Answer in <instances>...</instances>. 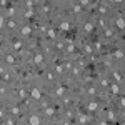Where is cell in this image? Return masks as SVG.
Returning <instances> with one entry per match:
<instances>
[{"mask_svg":"<svg viewBox=\"0 0 125 125\" xmlns=\"http://www.w3.org/2000/svg\"><path fill=\"white\" fill-rule=\"evenodd\" d=\"M27 122H29L30 125H40V122H42V120H40L39 115H30V118L27 120Z\"/></svg>","mask_w":125,"mask_h":125,"instance_id":"1","label":"cell"},{"mask_svg":"<svg viewBox=\"0 0 125 125\" xmlns=\"http://www.w3.org/2000/svg\"><path fill=\"white\" fill-rule=\"evenodd\" d=\"M20 33H22L23 37H29L30 33H32V27H29V25H23V27L20 29Z\"/></svg>","mask_w":125,"mask_h":125,"instance_id":"2","label":"cell"},{"mask_svg":"<svg viewBox=\"0 0 125 125\" xmlns=\"http://www.w3.org/2000/svg\"><path fill=\"white\" fill-rule=\"evenodd\" d=\"M30 94H32V98H33V100H40V98H42V92H40L39 88H32Z\"/></svg>","mask_w":125,"mask_h":125,"instance_id":"3","label":"cell"},{"mask_svg":"<svg viewBox=\"0 0 125 125\" xmlns=\"http://www.w3.org/2000/svg\"><path fill=\"white\" fill-rule=\"evenodd\" d=\"M94 29H95V25H94L92 22H87L85 25H83V30H85V32H88V33H90V32H94Z\"/></svg>","mask_w":125,"mask_h":125,"instance_id":"4","label":"cell"},{"mask_svg":"<svg viewBox=\"0 0 125 125\" xmlns=\"http://www.w3.org/2000/svg\"><path fill=\"white\" fill-rule=\"evenodd\" d=\"M33 62H35V63H37V65H39V63H42V62H43V55H42V53H35V58H33Z\"/></svg>","mask_w":125,"mask_h":125,"instance_id":"5","label":"cell"},{"mask_svg":"<svg viewBox=\"0 0 125 125\" xmlns=\"http://www.w3.org/2000/svg\"><path fill=\"white\" fill-rule=\"evenodd\" d=\"M117 27L120 30H124L125 29V22H124V17H120V19H117Z\"/></svg>","mask_w":125,"mask_h":125,"instance_id":"6","label":"cell"},{"mask_svg":"<svg viewBox=\"0 0 125 125\" xmlns=\"http://www.w3.org/2000/svg\"><path fill=\"white\" fill-rule=\"evenodd\" d=\"M108 85H110V83H108ZM112 92H114V94H115V95H118V94H120V87H118V83H112Z\"/></svg>","mask_w":125,"mask_h":125,"instance_id":"7","label":"cell"},{"mask_svg":"<svg viewBox=\"0 0 125 125\" xmlns=\"http://www.w3.org/2000/svg\"><path fill=\"white\" fill-rule=\"evenodd\" d=\"M114 57H115L117 60H118V58L122 60V58H124V50H115V52H114Z\"/></svg>","mask_w":125,"mask_h":125,"instance_id":"8","label":"cell"},{"mask_svg":"<svg viewBox=\"0 0 125 125\" xmlns=\"http://www.w3.org/2000/svg\"><path fill=\"white\" fill-rule=\"evenodd\" d=\"M97 107H98V104H97V102H90V104H88V112H95Z\"/></svg>","mask_w":125,"mask_h":125,"instance_id":"9","label":"cell"},{"mask_svg":"<svg viewBox=\"0 0 125 125\" xmlns=\"http://www.w3.org/2000/svg\"><path fill=\"white\" fill-rule=\"evenodd\" d=\"M68 29H70V23H68V22H62V23H60V30L65 32V30H68Z\"/></svg>","mask_w":125,"mask_h":125,"instance_id":"10","label":"cell"},{"mask_svg":"<svg viewBox=\"0 0 125 125\" xmlns=\"http://www.w3.org/2000/svg\"><path fill=\"white\" fill-rule=\"evenodd\" d=\"M105 37H107V39L114 37V30H112V29H108V27H105Z\"/></svg>","mask_w":125,"mask_h":125,"instance_id":"11","label":"cell"},{"mask_svg":"<svg viewBox=\"0 0 125 125\" xmlns=\"http://www.w3.org/2000/svg\"><path fill=\"white\" fill-rule=\"evenodd\" d=\"M7 27L12 29V30H15V29H17V22H15V20H10L9 23H7Z\"/></svg>","mask_w":125,"mask_h":125,"instance_id":"12","label":"cell"},{"mask_svg":"<svg viewBox=\"0 0 125 125\" xmlns=\"http://www.w3.org/2000/svg\"><path fill=\"white\" fill-rule=\"evenodd\" d=\"M47 35L50 37V39H55V37H57V33H55V30H53V29H48L47 30Z\"/></svg>","mask_w":125,"mask_h":125,"instance_id":"13","label":"cell"},{"mask_svg":"<svg viewBox=\"0 0 125 125\" xmlns=\"http://www.w3.org/2000/svg\"><path fill=\"white\" fill-rule=\"evenodd\" d=\"M80 12H82V5L80 3H75L73 5V13H80Z\"/></svg>","mask_w":125,"mask_h":125,"instance_id":"14","label":"cell"},{"mask_svg":"<svg viewBox=\"0 0 125 125\" xmlns=\"http://www.w3.org/2000/svg\"><path fill=\"white\" fill-rule=\"evenodd\" d=\"M65 90H67L65 87H58V88H57V95H58V97H62L63 94H65Z\"/></svg>","mask_w":125,"mask_h":125,"instance_id":"15","label":"cell"},{"mask_svg":"<svg viewBox=\"0 0 125 125\" xmlns=\"http://www.w3.org/2000/svg\"><path fill=\"white\" fill-rule=\"evenodd\" d=\"M88 95H90V97H95L97 95V88H95V87H90V88H88Z\"/></svg>","mask_w":125,"mask_h":125,"instance_id":"16","label":"cell"},{"mask_svg":"<svg viewBox=\"0 0 125 125\" xmlns=\"http://www.w3.org/2000/svg\"><path fill=\"white\" fill-rule=\"evenodd\" d=\"M5 58H7V62H9L10 65H12V63H15V57H13V55H10V53H9Z\"/></svg>","mask_w":125,"mask_h":125,"instance_id":"17","label":"cell"},{"mask_svg":"<svg viewBox=\"0 0 125 125\" xmlns=\"http://www.w3.org/2000/svg\"><path fill=\"white\" fill-rule=\"evenodd\" d=\"M108 83H110L108 78H102V80H100V85H102V87H108Z\"/></svg>","mask_w":125,"mask_h":125,"instance_id":"18","label":"cell"},{"mask_svg":"<svg viewBox=\"0 0 125 125\" xmlns=\"http://www.w3.org/2000/svg\"><path fill=\"white\" fill-rule=\"evenodd\" d=\"M67 52H68V53H72V52H75V47H73L72 43H68V47H67Z\"/></svg>","mask_w":125,"mask_h":125,"instance_id":"19","label":"cell"},{"mask_svg":"<svg viewBox=\"0 0 125 125\" xmlns=\"http://www.w3.org/2000/svg\"><path fill=\"white\" fill-rule=\"evenodd\" d=\"M20 47H22V42H15V43H13V48H15V50H20Z\"/></svg>","mask_w":125,"mask_h":125,"instance_id":"20","label":"cell"},{"mask_svg":"<svg viewBox=\"0 0 125 125\" xmlns=\"http://www.w3.org/2000/svg\"><path fill=\"white\" fill-rule=\"evenodd\" d=\"M78 3L83 7V5H88V3H90V0H78Z\"/></svg>","mask_w":125,"mask_h":125,"instance_id":"21","label":"cell"},{"mask_svg":"<svg viewBox=\"0 0 125 125\" xmlns=\"http://www.w3.org/2000/svg\"><path fill=\"white\" fill-rule=\"evenodd\" d=\"M5 25V19H3V15H0V29Z\"/></svg>","mask_w":125,"mask_h":125,"instance_id":"22","label":"cell"},{"mask_svg":"<svg viewBox=\"0 0 125 125\" xmlns=\"http://www.w3.org/2000/svg\"><path fill=\"white\" fill-rule=\"evenodd\" d=\"M118 105H120V108H124V105H125V100H124V97L120 98V102H118Z\"/></svg>","mask_w":125,"mask_h":125,"instance_id":"23","label":"cell"},{"mask_svg":"<svg viewBox=\"0 0 125 125\" xmlns=\"http://www.w3.org/2000/svg\"><path fill=\"white\" fill-rule=\"evenodd\" d=\"M3 115H5V114H3V110L0 108V118H3Z\"/></svg>","mask_w":125,"mask_h":125,"instance_id":"24","label":"cell"},{"mask_svg":"<svg viewBox=\"0 0 125 125\" xmlns=\"http://www.w3.org/2000/svg\"><path fill=\"white\" fill-rule=\"evenodd\" d=\"M114 2H117V3H124V0H114Z\"/></svg>","mask_w":125,"mask_h":125,"instance_id":"25","label":"cell"}]
</instances>
